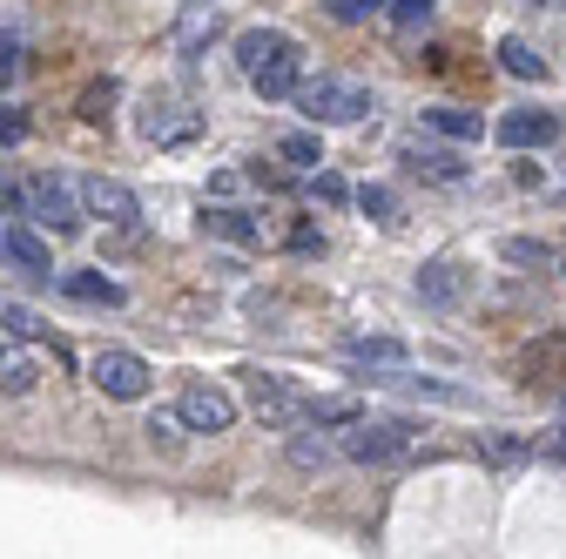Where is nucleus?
<instances>
[{"instance_id": "423d86ee", "label": "nucleus", "mask_w": 566, "mask_h": 559, "mask_svg": "<svg viewBox=\"0 0 566 559\" xmlns=\"http://www.w3.org/2000/svg\"><path fill=\"white\" fill-rule=\"evenodd\" d=\"M250 411L263 418L270 432H291V425H304V411H311V398H297L283 378H263V371H250Z\"/></svg>"}, {"instance_id": "2eb2a0df", "label": "nucleus", "mask_w": 566, "mask_h": 559, "mask_svg": "<svg viewBox=\"0 0 566 559\" xmlns=\"http://www.w3.org/2000/svg\"><path fill=\"white\" fill-rule=\"evenodd\" d=\"M424 128L452 135V143H479V135H485V122H479L472 108H424Z\"/></svg>"}, {"instance_id": "473e14b6", "label": "nucleus", "mask_w": 566, "mask_h": 559, "mask_svg": "<svg viewBox=\"0 0 566 559\" xmlns=\"http://www.w3.org/2000/svg\"><path fill=\"white\" fill-rule=\"evenodd\" d=\"M0 344H8V330H0Z\"/></svg>"}, {"instance_id": "f8f14e48", "label": "nucleus", "mask_w": 566, "mask_h": 559, "mask_svg": "<svg viewBox=\"0 0 566 559\" xmlns=\"http://www.w3.org/2000/svg\"><path fill=\"white\" fill-rule=\"evenodd\" d=\"M418 297L432 304V310H452V304L465 297V270H459V263H424V270H418Z\"/></svg>"}, {"instance_id": "6ab92c4d", "label": "nucleus", "mask_w": 566, "mask_h": 559, "mask_svg": "<svg viewBox=\"0 0 566 559\" xmlns=\"http://www.w3.org/2000/svg\"><path fill=\"white\" fill-rule=\"evenodd\" d=\"M142 432H149V445H163V452H176L182 439H189V425H182V411H149V425H142Z\"/></svg>"}, {"instance_id": "9b49d317", "label": "nucleus", "mask_w": 566, "mask_h": 559, "mask_svg": "<svg viewBox=\"0 0 566 559\" xmlns=\"http://www.w3.org/2000/svg\"><path fill=\"white\" fill-rule=\"evenodd\" d=\"M196 128H202V115H189L176 102H149V115H142V135H149V143H189Z\"/></svg>"}, {"instance_id": "aec40b11", "label": "nucleus", "mask_w": 566, "mask_h": 559, "mask_svg": "<svg viewBox=\"0 0 566 559\" xmlns=\"http://www.w3.org/2000/svg\"><path fill=\"white\" fill-rule=\"evenodd\" d=\"M202 230H217V236H230V243H250V236H256V223L243 217V209H209Z\"/></svg>"}, {"instance_id": "2f4dec72", "label": "nucleus", "mask_w": 566, "mask_h": 559, "mask_svg": "<svg viewBox=\"0 0 566 559\" xmlns=\"http://www.w3.org/2000/svg\"><path fill=\"white\" fill-rule=\"evenodd\" d=\"M546 452H559V458H566V425H559V432H553V445H546Z\"/></svg>"}, {"instance_id": "dca6fc26", "label": "nucleus", "mask_w": 566, "mask_h": 559, "mask_svg": "<svg viewBox=\"0 0 566 559\" xmlns=\"http://www.w3.org/2000/svg\"><path fill=\"white\" fill-rule=\"evenodd\" d=\"M8 256H14L21 270H34V276H48V270H54V263H48V243L34 236V223H14V230H8Z\"/></svg>"}, {"instance_id": "ddd939ff", "label": "nucleus", "mask_w": 566, "mask_h": 559, "mask_svg": "<svg viewBox=\"0 0 566 559\" xmlns=\"http://www.w3.org/2000/svg\"><path fill=\"white\" fill-rule=\"evenodd\" d=\"M61 291L82 297V304H122V284H115V276H95V270H67Z\"/></svg>"}, {"instance_id": "5701e85b", "label": "nucleus", "mask_w": 566, "mask_h": 559, "mask_svg": "<svg viewBox=\"0 0 566 559\" xmlns=\"http://www.w3.org/2000/svg\"><path fill=\"white\" fill-rule=\"evenodd\" d=\"M371 14H391V8H385V0H331V21H344V28H358Z\"/></svg>"}, {"instance_id": "39448f33", "label": "nucleus", "mask_w": 566, "mask_h": 559, "mask_svg": "<svg viewBox=\"0 0 566 559\" xmlns=\"http://www.w3.org/2000/svg\"><path fill=\"white\" fill-rule=\"evenodd\" d=\"M88 378H95L102 398H142V391L156 384V371L142 365L135 351H95V358H88Z\"/></svg>"}, {"instance_id": "4be33fe9", "label": "nucleus", "mask_w": 566, "mask_h": 559, "mask_svg": "<svg viewBox=\"0 0 566 559\" xmlns=\"http://www.w3.org/2000/svg\"><path fill=\"white\" fill-rule=\"evenodd\" d=\"M276 156H283V162H297V169H317V162H324L317 135H283V143H276Z\"/></svg>"}, {"instance_id": "c85d7f7f", "label": "nucleus", "mask_w": 566, "mask_h": 559, "mask_svg": "<svg viewBox=\"0 0 566 559\" xmlns=\"http://www.w3.org/2000/svg\"><path fill=\"white\" fill-rule=\"evenodd\" d=\"M21 135H28V115L21 108H0V149H14Z\"/></svg>"}, {"instance_id": "4468645a", "label": "nucleus", "mask_w": 566, "mask_h": 559, "mask_svg": "<svg viewBox=\"0 0 566 559\" xmlns=\"http://www.w3.org/2000/svg\"><path fill=\"white\" fill-rule=\"evenodd\" d=\"M337 458H344V445L311 439V432H291V465H297V472H331Z\"/></svg>"}, {"instance_id": "b1692460", "label": "nucleus", "mask_w": 566, "mask_h": 559, "mask_svg": "<svg viewBox=\"0 0 566 559\" xmlns=\"http://www.w3.org/2000/svg\"><path fill=\"white\" fill-rule=\"evenodd\" d=\"M432 8H439V0H391V21L411 34V28H424V21H432Z\"/></svg>"}, {"instance_id": "a211bd4d", "label": "nucleus", "mask_w": 566, "mask_h": 559, "mask_svg": "<svg viewBox=\"0 0 566 559\" xmlns=\"http://www.w3.org/2000/svg\"><path fill=\"white\" fill-rule=\"evenodd\" d=\"M500 67H506V75H520V82H546V61L526 41H500Z\"/></svg>"}, {"instance_id": "cd10ccee", "label": "nucleus", "mask_w": 566, "mask_h": 559, "mask_svg": "<svg viewBox=\"0 0 566 559\" xmlns=\"http://www.w3.org/2000/svg\"><path fill=\"white\" fill-rule=\"evenodd\" d=\"M0 330H8V337H34L41 324H34V310H21V304H8V310H0Z\"/></svg>"}, {"instance_id": "393cba45", "label": "nucleus", "mask_w": 566, "mask_h": 559, "mask_svg": "<svg viewBox=\"0 0 566 559\" xmlns=\"http://www.w3.org/2000/svg\"><path fill=\"white\" fill-rule=\"evenodd\" d=\"M14 67H21V34H14V28H0V88L14 82Z\"/></svg>"}, {"instance_id": "f257e3e1", "label": "nucleus", "mask_w": 566, "mask_h": 559, "mask_svg": "<svg viewBox=\"0 0 566 559\" xmlns=\"http://www.w3.org/2000/svg\"><path fill=\"white\" fill-rule=\"evenodd\" d=\"M237 67L250 75V88H256L263 102H291V95L304 88V54H297L291 34H276V28L243 34V41H237Z\"/></svg>"}, {"instance_id": "1a4fd4ad", "label": "nucleus", "mask_w": 566, "mask_h": 559, "mask_svg": "<svg viewBox=\"0 0 566 559\" xmlns=\"http://www.w3.org/2000/svg\"><path fill=\"white\" fill-rule=\"evenodd\" d=\"M344 358L358 365V371H378V384H398L405 378V344L398 337H350Z\"/></svg>"}, {"instance_id": "f03ea898", "label": "nucleus", "mask_w": 566, "mask_h": 559, "mask_svg": "<svg viewBox=\"0 0 566 559\" xmlns=\"http://www.w3.org/2000/svg\"><path fill=\"white\" fill-rule=\"evenodd\" d=\"M418 452V432L405 418H358V425H344V458L358 465H398Z\"/></svg>"}, {"instance_id": "412c9836", "label": "nucleus", "mask_w": 566, "mask_h": 559, "mask_svg": "<svg viewBox=\"0 0 566 559\" xmlns=\"http://www.w3.org/2000/svg\"><path fill=\"white\" fill-rule=\"evenodd\" d=\"M311 425H358V404H350V398H311Z\"/></svg>"}, {"instance_id": "7c9ffc66", "label": "nucleus", "mask_w": 566, "mask_h": 559, "mask_svg": "<svg viewBox=\"0 0 566 559\" xmlns=\"http://www.w3.org/2000/svg\"><path fill=\"white\" fill-rule=\"evenodd\" d=\"M506 256H513V263H546V243H526V236H513V243H506Z\"/></svg>"}, {"instance_id": "f704fd0d", "label": "nucleus", "mask_w": 566, "mask_h": 559, "mask_svg": "<svg viewBox=\"0 0 566 559\" xmlns=\"http://www.w3.org/2000/svg\"><path fill=\"white\" fill-rule=\"evenodd\" d=\"M559 270H566V263H559Z\"/></svg>"}, {"instance_id": "bb28decb", "label": "nucleus", "mask_w": 566, "mask_h": 559, "mask_svg": "<svg viewBox=\"0 0 566 559\" xmlns=\"http://www.w3.org/2000/svg\"><path fill=\"white\" fill-rule=\"evenodd\" d=\"M358 202H365V217H378V223H398V202H391V189H365Z\"/></svg>"}, {"instance_id": "6e6552de", "label": "nucleus", "mask_w": 566, "mask_h": 559, "mask_svg": "<svg viewBox=\"0 0 566 559\" xmlns=\"http://www.w3.org/2000/svg\"><path fill=\"white\" fill-rule=\"evenodd\" d=\"M176 411H182V425H189V432H209V439L237 425V398L217 391V384H189V391L176 398Z\"/></svg>"}, {"instance_id": "7ed1b4c3", "label": "nucleus", "mask_w": 566, "mask_h": 559, "mask_svg": "<svg viewBox=\"0 0 566 559\" xmlns=\"http://www.w3.org/2000/svg\"><path fill=\"white\" fill-rule=\"evenodd\" d=\"M82 182H67V176H54V169H41L34 182H28V223H41V230H54V236H75L82 230Z\"/></svg>"}, {"instance_id": "9d476101", "label": "nucleus", "mask_w": 566, "mask_h": 559, "mask_svg": "<svg viewBox=\"0 0 566 559\" xmlns=\"http://www.w3.org/2000/svg\"><path fill=\"white\" fill-rule=\"evenodd\" d=\"M500 143H506V149H546V143H559V115H546V108H513V115H500Z\"/></svg>"}, {"instance_id": "72a5a7b5", "label": "nucleus", "mask_w": 566, "mask_h": 559, "mask_svg": "<svg viewBox=\"0 0 566 559\" xmlns=\"http://www.w3.org/2000/svg\"><path fill=\"white\" fill-rule=\"evenodd\" d=\"M0 250H8V236H0Z\"/></svg>"}, {"instance_id": "c756f323", "label": "nucleus", "mask_w": 566, "mask_h": 559, "mask_svg": "<svg viewBox=\"0 0 566 559\" xmlns=\"http://www.w3.org/2000/svg\"><path fill=\"white\" fill-rule=\"evenodd\" d=\"M108 102H115V82H102V88H88V102H82V115H88V122H102V115H108Z\"/></svg>"}, {"instance_id": "20e7f679", "label": "nucleus", "mask_w": 566, "mask_h": 559, "mask_svg": "<svg viewBox=\"0 0 566 559\" xmlns=\"http://www.w3.org/2000/svg\"><path fill=\"white\" fill-rule=\"evenodd\" d=\"M291 102H297L311 122H324V128H331V122H358L365 108H378V102H371V88H358V82H337V75H317V82H304Z\"/></svg>"}, {"instance_id": "a878e982", "label": "nucleus", "mask_w": 566, "mask_h": 559, "mask_svg": "<svg viewBox=\"0 0 566 559\" xmlns=\"http://www.w3.org/2000/svg\"><path fill=\"white\" fill-rule=\"evenodd\" d=\"M34 365H0V391H8V398H21V391H34Z\"/></svg>"}, {"instance_id": "f3484780", "label": "nucleus", "mask_w": 566, "mask_h": 559, "mask_svg": "<svg viewBox=\"0 0 566 559\" xmlns=\"http://www.w3.org/2000/svg\"><path fill=\"white\" fill-rule=\"evenodd\" d=\"M405 162H411L418 176H432V182H465V162H459L452 149H405Z\"/></svg>"}, {"instance_id": "0eeeda50", "label": "nucleus", "mask_w": 566, "mask_h": 559, "mask_svg": "<svg viewBox=\"0 0 566 559\" xmlns=\"http://www.w3.org/2000/svg\"><path fill=\"white\" fill-rule=\"evenodd\" d=\"M82 209H88V217H102L108 230H135V223H142L135 189L115 182V176H88V182H82Z\"/></svg>"}]
</instances>
